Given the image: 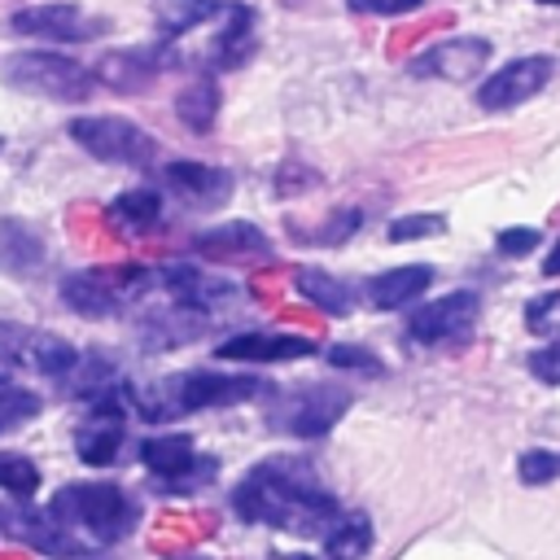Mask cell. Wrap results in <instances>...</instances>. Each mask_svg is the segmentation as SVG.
Here are the masks:
<instances>
[{"label": "cell", "mask_w": 560, "mask_h": 560, "mask_svg": "<svg viewBox=\"0 0 560 560\" xmlns=\"http://www.w3.org/2000/svg\"><path fill=\"white\" fill-rule=\"evenodd\" d=\"M372 551V521L363 512H350L332 525L328 542H324V556L328 560H363Z\"/></svg>", "instance_id": "obj_26"}, {"label": "cell", "mask_w": 560, "mask_h": 560, "mask_svg": "<svg viewBox=\"0 0 560 560\" xmlns=\"http://www.w3.org/2000/svg\"><path fill=\"white\" fill-rule=\"evenodd\" d=\"M271 385L262 376H228V372H179L162 385H149L131 394V402L149 420H166L175 411H201V407H232L249 398H267Z\"/></svg>", "instance_id": "obj_2"}, {"label": "cell", "mask_w": 560, "mask_h": 560, "mask_svg": "<svg viewBox=\"0 0 560 560\" xmlns=\"http://www.w3.org/2000/svg\"><path fill=\"white\" fill-rule=\"evenodd\" d=\"M153 284V271L144 267H96V271H74L61 280V298L70 311L88 319L118 315L127 302H136Z\"/></svg>", "instance_id": "obj_6"}, {"label": "cell", "mask_w": 560, "mask_h": 560, "mask_svg": "<svg viewBox=\"0 0 560 560\" xmlns=\"http://www.w3.org/2000/svg\"><path fill=\"white\" fill-rule=\"evenodd\" d=\"M354 13H376V18H394V13H411L424 0H346Z\"/></svg>", "instance_id": "obj_35"}, {"label": "cell", "mask_w": 560, "mask_h": 560, "mask_svg": "<svg viewBox=\"0 0 560 560\" xmlns=\"http://www.w3.org/2000/svg\"><path fill=\"white\" fill-rule=\"evenodd\" d=\"M232 508L241 521L271 525V529H293V534H315L332 521H341L337 499L324 490L319 472L302 459H267L254 464L236 490Z\"/></svg>", "instance_id": "obj_1"}, {"label": "cell", "mask_w": 560, "mask_h": 560, "mask_svg": "<svg viewBox=\"0 0 560 560\" xmlns=\"http://www.w3.org/2000/svg\"><path fill=\"white\" fill-rule=\"evenodd\" d=\"M9 31L13 35H31V39H52V44H83V39H96L109 31L105 18H92L83 13L79 4H31V9H18L9 18Z\"/></svg>", "instance_id": "obj_10"}, {"label": "cell", "mask_w": 560, "mask_h": 560, "mask_svg": "<svg viewBox=\"0 0 560 560\" xmlns=\"http://www.w3.org/2000/svg\"><path fill=\"white\" fill-rule=\"evenodd\" d=\"M350 389L341 385H298V389H280L267 407V424L276 433L289 438H324L350 407Z\"/></svg>", "instance_id": "obj_5"}, {"label": "cell", "mask_w": 560, "mask_h": 560, "mask_svg": "<svg viewBox=\"0 0 560 560\" xmlns=\"http://www.w3.org/2000/svg\"><path fill=\"white\" fill-rule=\"evenodd\" d=\"M52 521H61L66 529L70 525H83L96 542H118L131 534L136 525V503L109 486V481H83V486H66L52 503H48Z\"/></svg>", "instance_id": "obj_3"}, {"label": "cell", "mask_w": 560, "mask_h": 560, "mask_svg": "<svg viewBox=\"0 0 560 560\" xmlns=\"http://www.w3.org/2000/svg\"><path fill=\"white\" fill-rule=\"evenodd\" d=\"M0 363L31 368L39 376H70L79 368V350L57 332L26 328V324H0Z\"/></svg>", "instance_id": "obj_9"}, {"label": "cell", "mask_w": 560, "mask_h": 560, "mask_svg": "<svg viewBox=\"0 0 560 560\" xmlns=\"http://www.w3.org/2000/svg\"><path fill=\"white\" fill-rule=\"evenodd\" d=\"M192 245H197V254L219 258V262H267L271 258V241L254 223H241V219L201 232Z\"/></svg>", "instance_id": "obj_16"}, {"label": "cell", "mask_w": 560, "mask_h": 560, "mask_svg": "<svg viewBox=\"0 0 560 560\" xmlns=\"http://www.w3.org/2000/svg\"><path fill=\"white\" fill-rule=\"evenodd\" d=\"M162 184H166L179 201L201 206V210H214V206H223V201L232 197V171L206 166V162H188V158L171 162V166L162 171Z\"/></svg>", "instance_id": "obj_15"}, {"label": "cell", "mask_w": 560, "mask_h": 560, "mask_svg": "<svg viewBox=\"0 0 560 560\" xmlns=\"http://www.w3.org/2000/svg\"><path fill=\"white\" fill-rule=\"evenodd\" d=\"M0 149H4V140H0Z\"/></svg>", "instance_id": "obj_39"}, {"label": "cell", "mask_w": 560, "mask_h": 560, "mask_svg": "<svg viewBox=\"0 0 560 560\" xmlns=\"http://www.w3.org/2000/svg\"><path fill=\"white\" fill-rule=\"evenodd\" d=\"M109 223L127 236H140V232H153L162 223V197L153 188H127L109 201Z\"/></svg>", "instance_id": "obj_21"}, {"label": "cell", "mask_w": 560, "mask_h": 560, "mask_svg": "<svg viewBox=\"0 0 560 560\" xmlns=\"http://www.w3.org/2000/svg\"><path fill=\"white\" fill-rule=\"evenodd\" d=\"M477 315H481V298L472 289H455V293H442V298L416 306L407 319V337L420 346H459V341H468Z\"/></svg>", "instance_id": "obj_8"}, {"label": "cell", "mask_w": 560, "mask_h": 560, "mask_svg": "<svg viewBox=\"0 0 560 560\" xmlns=\"http://www.w3.org/2000/svg\"><path fill=\"white\" fill-rule=\"evenodd\" d=\"M140 459L153 477L184 486V481H206L214 477V459H201L188 433H162V438H144L140 442Z\"/></svg>", "instance_id": "obj_13"}, {"label": "cell", "mask_w": 560, "mask_h": 560, "mask_svg": "<svg viewBox=\"0 0 560 560\" xmlns=\"http://www.w3.org/2000/svg\"><path fill=\"white\" fill-rule=\"evenodd\" d=\"M39 394L35 389H26V385H18V381H9L4 372H0V433L4 429H13V424H22V420H31V416H39Z\"/></svg>", "instance_id": "obj_27"}, {"label": "cell", "mask_w": 560, "mask_h": 560, "mask_svg": "<svg viewBox=\"0 0 560 560\" xmlns=\"http://www.w3.org/2000/svg\"><path fill=\"white\" fill-rule=\"evenodd\" d=\"M66 131L74 136V144L83 153L114 162V166H149L158 158V140L118 114H79V118H70Z\"/></svg>", "instance_id": "obj_7"}, {"label": "cell", "mask_w": 560, "mask_h": 560, "mask_svg": "<svg viewBox=\"0 0 560 560\" xmlns=\"http://www.w3.org/2000/svg\"><path fill=\"white\" fill-rule=\"evenodd\" d=\"M223 18H228V26H223V35L214 39V66H241L245 57H249V44H254V9H245V4H232L228 0V9H223Z\"/></svg>", "instance_id": "obj_24"}, {"label": "cell", "mask_w": 560, "mask_h": 560, "mask_svg": "<svg viewBox=\"0 0 560 560\" xmlns=\"http://www.w3.org/2000/svg\"><path fill=\"white\" fill-rule=\"evenodd\" d=\"M538 241H542V232H538V228H503V232H499V254L521 258V254H529Z\"/></svg>", "instance_id": "obj_33"}, {"label": "cell", "mask_w": 560, "mask_h": 560, "mask_svg": "<svg viewBox=\"0 0 560 560\" xmlns=\"http://www.w3.org/2000/svg\"><path fill=\"white\" fill-rule=\"evenodd\" d=\"M214 354H219V359H236V363H289V359H306V354H315V346H311L306 337L236 332V337L219 341Z\"/></svg>", "instance_id": "obj_18"}, {"label": "cell", "mask_w": 560, "mask_h": 560, "mask_svg": "<svg viewBox=\"0 0 560 560\" xmlns=\"http://www.w3.org/2000/svg\"><path fill=\"white\" fill-rule=\"evenodd\" d=\"M162 289L175 298V306L197 311V315H206V311H214V306H223V302L236 298V284L214 280V276H206V271H197V267H188V262L166 267V271H162Z\"/></svg>", "instance_id": "obj_17"}, {"label": "cell", "mask_w": 560, "mask_h": 560, "mask_svg": "<svg viewBox=\"0 0 560 560\" xmlns=\"http://www.w3.org/2000/svg\"><path fill=\"white\" fill-rule=\"evenodd\" d=\"M516 477H521L525 486H547V481H556V477H560V451H542V446L521 451Z\"/></svg>", "instance_id": "obj_29"}, {"label": "cell", "mask_w": 560, "mask_h": 560, "mask_svg": "<svg viewBox=\"0 0 560 560\" xmlns=\"http://www.w3.org/2000/svg\"><path fill=\"white\" fill-rule=\"evenodd\" d=\"M551 70H556V61L547 52L516 57V61H508V66L486 74V83L477 88V105L481 109H516V105H525L529 96H538L547 88Z\"/></svg>", "instance_id": "obj_11"}, {"label": "cell", "mask_w": 560, "mask_h": 560, "mask_svg": "<svg viewBox=\"0 0 560 560\" xmlns=\"http://www.w3.org/2000/svg\"><path fill=\"white\" fill-rule=\"evenodd\" d=\"M175 114H179V122L188 127V131H210L214 127V118H219V88H214V79L210 74H201V79H192L179 96H175Z\"/></svg>", "instance_id": "obj_23"}, {"label": "cell", "mask_w": 560, "mask_h": 560, "mask_svg": "<svg viewBox=\"0 0 560 560\" xmlns=\"http://www.w3.org/2000/svg\"><path fill=\"white\" fill-rule=\"evenodd\" d=\"M328 363L332 368H350V372H381V359L376 354H368L363 346H346V341L328 346Z\"/></svg>", "instance_id": "obj_31"}, {"label": "cell", "mask_w": 560, "mask_h": 560, "mask_svg": "<svg viewBox=\"0 0 560 560\" xmlns=\"http://www.w3.org/2000/svg\"><path fill=\"white\" fill-rule=\"evenodd\" d=\"M223 9H228V0H158V26L166 39H175V35L219 18Z\"/></svg>", "instance_id": "obj_25"}, {"label": "cell", "mask_w": 560, "mask_h": 560, "mask_svg": "<svg viewBox=\"0 0 560 560\" xmlns=\"http://www.w3.org/2000/svg\"><path fill=\"white\" fill-rule=\"evenodd\" d=\"M490 39L486 35H451L442 44H433L429 52H420L411 61V74L416 79H446V83H464L472 79L477 70H486L490 61Z\"/></svg>", "instance_id": "obj_12"}, {"label": "cell", "mask_w": 560, "mask_h": 560, "mask_svg": "<svg viewBox=\"0 0 560 560\" xmlns=\"http://www.w3.org/2000/svg\"><path fill=\"white\" fill-rule=\"evenodd\" d=\"M359 223H363V214H359V210H332L328 228H324L315 241H324V245H337V241H346V236H350Z\"/></svg>", "instance_id": "obj_34"}, {"label": "cell", "mask_w": 560, "mask_h": 560, "mask_svg": "<svg viewBox=\"0 0 560 560\" xmlns=\"http://www.w3.org/2000/svg\"><path fill=\"white\" fill-rule=\"evenodd\" d=\"M433 280V267L429 262H402V267H389L381 276L368 280V302L381 306V311H398V306H411Z\"/></svg>", "instance_id": "obj_20"}, {"label": "cell", "mask_w": 560, "mask_h": 560, "mask_svg": "<svg viewBox=\"0 0 560 560\" xmlns=\"http://www.w3.org/2000/svg\"><path fill=\"white\" fill-rule=\"evenodd\" d=\"M538 4H560V0H538Z\"/></svg>", "instance_id": "obj_38"}, {"label": "cell", "mask_w": 560, "mask_h": 560, "mask_svg": "<svg viewBox=\"0 0 560 560\" xmlns=\"http://www.w3.org/2000/svg\"><path fill=\"white\" fill-rule=\"evenodd\" d=\"M171 560H206V556H171Z\"/></svg>", "instance_id": "obj_37"}, {"label": "cell", "mask_w": 560, "mask_h": 560, "mask_svg": "<svg viewBox=\"0 0 560 560\" xmlns=\"http://www.w3.org/2000/svg\"><path fill=\"white\" fill-rule=\"evenodd\" d=\"M293 284H298V293H302L306 302H315V306H319L324 315H332V319H341V315L354 311V289H350L346 280L319 271V267H298V271H293Z\"/></svg>", "instance_id": "obj_22"}, {"label": "cell", "mask_w": 560, "mask_h": 560, "mask_svg": "<svg viewBox=\"0 0 560 560\" xmlns=\"http://www.w3.org/2000/svg\"><path fill=\"white\" fill-rule=\"evenodd\" d=\"M525 368H529V376H534V381H542V385H560V346L529 350Z\"/></svg>", "instance_id": "obj_32"}, {"label": "cell", "mask_w": 560, "mask_h": 560, "mask_svg": "<svg viewBox=\"0 0 560 560\" xmlns=\"http://www.w3.org/2000/svg\"><path fill=\"white\" fill-rule=\"evenodd\" d=\"M542 271H547V276H560V245H556V249L542 258Z\"/></svg>", "instance_id": "obj_36"}, {"label": "cell", "mask_w": 560, "mask_h": 560, "mask_svg": "<svg viewBox=\"0 0 560 560\" xmlns=\"http://www.w3.org/2000/svg\"><path fill=\"white\" fill-rule=\"evenodd\" d=\"M122 438H127L122 411H118L114 402H105V398H101L96 416H92V420H88V424L74 433V451H79V459H83V464L105 468V464H114V459H118Z\"/></svg>", "instance_id": "obj_19"}, {"label": "cell", "mask_w": 560, "mask_h": 560, "mask_svg": "<svg viewBox=\"0 0 560 560\" xmlns=\"http://www.w3.org/2000/svg\"><path fill=\"white\" fill-rule=\"evenodd\" d=\"M0 490H9L18 499H31L39 490V468L18 451H0Z\"/></svg>", "instance_id": "obj_28"}, {"label": "cell", "mask_w": 560, "mask_h": 560, "mask_svg": "<svg viewBox=\"0 0 560 560\" xmlns=\"http://www.w3.org/2000/svg\"><path fill=\"white\" fill-rule=\"evenodd\" d=\"M446 232V219L442 214H402L389 223V241L402 245V241H416V236H438Z\"/></svg>", "instance_id": "obj_30"}, {"label": "cell", "mask_w": 560, "mask_h": 560, "mask_svg": "<svg viewBox=\"0 0 560 560\" xmlns=\"http://www.w3.org/2000/svg\"><path fill=\"white\" fill-rule=\"evenodd\" d=\"M166 66H171V52H166V48H114V52H105V57L92 66V79L105 83L109 92L131 96V92L153 88V79H158Z\"/></svg>", "instance_id": "obj_14"}, {"label": "cell", "mask_w": 560, "mask_h": 560, "mask_svg": "<svg viewBox=\"0 0 560 560\" xmlns=\"http://www.w3.org/2000/svg\"><path fill=\"white\" fill-rule=\"evenodd\" d=\"M0 74H4L9 88L31 92V96H44V101H88L92 88H96V79H92L88 66H79L74 57L48 52V48H31V52L4 57Z\"/></svg>", "instance_id": "obj_4"}]
</instances>
